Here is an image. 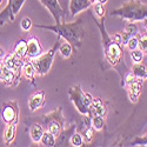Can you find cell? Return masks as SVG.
Instances as JSON below:
<instances>
[{
  "label": "cell",
  "instance_id": "cell-1",
  "mask_svg": "<svg viewBox=\"0 0 147 147\" xmlns=\"http://www.w3.org/2000/svg\"><path fill=\"white\" fill-rule=\"evenodd\" d=\"M36 28L48 30L53 33H55L59 38H63L66 41H68L73 47H80L85 36V30L82 26V19L79 18L76 21L66 22L63 21L55 25H40V24H35L34 25Z\"/></svg>",
  "mask_w": 147,
  "mask_h": 147
},
{
  "label": "cell",
  "instance_id": "cell-2",
  "mask_svg": "<svg viewBox=\"0 0 147 147\" xmlns=\"http://www.w3.org/2000/svg\"><path fill=\"white\" fill-rule=\"evenodd\" d=\"M94 21L101 34V41H102V47H104V53H105L106 60L112 66L118 67L121 64V61L124 60V46L114 41L112 39V36L106 31L105 17L94 19Z\"/></svg>",
  "mask_w": 147,
  "mask_h": 147
},
{
  "label": "cell",
  "instance_id": "cell-3",
  "mask_svg": "<svg viewBox=\"0 0 147 147\" xmlns=\"http://www.w3.org/2000/svg\"><path fill=\"white\" fill-rule=\"evenodd\" d=\"M111 16L122 18L131 22L144 21L147 19V4H144L139 0H129L120 7L113 9Z\"/></svg>",
  "mask_w": 147,
  "mask_h": 147
},
{
  "label": "cell",
  "instance_id": "cell-4",
  "mask_svg": "<svg viewBox=\"0 0 147 147\" xmlns=\"http://www.w3.org/2000/svg\"><path fill=\"white\" fill-rule=\"evenodd\" d=\"M68 96L72 104L74 105L76 109L81 115L90 114V108H91L92 100H93V96L90 93L84 92L79 85H74V86L69 87Z\"/></svg>",
  "mask_w": 147,
  "mask_h": 147
},
{
  "label": "cell",
  "instance_id": "cell-5",
  "mask_svg": "<svg viewBox=\"0 0 147 147\" xmlns=\"http://www.w3.org/2000/svg\"><path fill=\"white\" fill-rule=\"evenodd\" d=\"M60 39L58 36L57 39V42L53 45V47L51 50H48L47 52L42 53L41 55H39L38 58H34V59H31L32 64L35 68V72L36 74L40 76V77H44L46 76L48 72H50L52 65H53V60H54V57H55V53L59 48V45H60Z\"/></svg>",
  "mask_w": 147,
  "mask_h": 147
},
{
  "label": "cell",
  "instance_id": "cell-6",
  "mask_svg": "<svg viewBox=\"0 0 147 147\" xmlns=\"http://www.w3.org/2000/svg\"><path fill=\"white\" fill-rule=\"evenodd\" d=\"M42 124L44 126H46L47 128L46 131L51 132L55 137H58L65 126V118L63 115V108L58 107L53 109L52 112L45 114L42 117Z\"/></svg>",
  "mask_w": 147,
  "mask_h": 147
},
{
  "label": "cell",
  "instance_id": "cell-7",
  "mask_svg": "<svg viewBox=\"0 0 147 147\" xmlns=\"http://www.w3.org/2000/svg\"><path fill=\"white\" fill-rule=\"evenodd\" d=\"M124 84V86L127 90L128 93V98L132 102H137L139 96L142 92V85H144V80L136 78L132 72H128L127 74L124 77V82H121V85Z\"/></svg>",
  "mask_w": 147,
  "mask_h": 147
},
{
  "label": "cell",
  "instance_id": "cell-8",
  "mask_svg": "<svg viewBox=\"0 0 147 147\" xmlns=\"http://www.w3.org/2000/svg\"><path fill=\"white\" fill-rule=\"evenodd\" d=\"M25 1L26 0H8L7 5L0 12V25L3 26L7 22H13Z\"/></svg>",
  "mask_w": 147,
  "mask_h": 147
},
{
  "label": "cell",
  "instance_id": "cell-9",
  "mask_svg": "<svg viewBox=\"0 0 147 147\" xmlns=\"http://www.w3.org/2000/svg\"><path fill=\"white\" fill-rule=\"evenodd\" d=\"M19 106L16 100H11L3 104L1 109H0V115L6 125L13 121H19Z\"/></svg>",
  "mask_w": 147,
  "mask_h": 147
},
{
  "label": "cell",
  "instance_id": "cell-10",
  "mask_svg": "<svg viewBox=\"0 0 147 147\" xmlns=\"http://www.w3.org/2000/svg\"><path fill=\"white\" fill-rule=\"evenodd\" d=\"M39 1L44 5V7H46L48 9V12H50L51 16L53 17L55 24H60V22L65 21L66 12H65L64 7L61 6L59 0H39Z\"/></svg>",
  "mask_w": 147,
  "mask_h": 147
},
{
  "label": "cell",
  "instance_id": "cell-11",
  "mask_svg": "<svg viewBox=\"0 0 147 147\" xmlns=\"http://www.w3.org/2000/svg\"><path fill=\"white\" fill-rule=\"evenodd\" d=\"M20 78H21V73L12 71L1 64V68H0V80H1L6 86L16 88L20 82Z\"/></svg>",
  "mask_w": 147,
  "mask_h": 147
},
{
  "label": "cell",
  "instance_id": "cell-12",
  "mask_svg": "<svg viewBox=\"0 0 147 147\" xmlns=\"http://www.w3.org/2000/svg\"><path fill=\"white\" fill-rule=\"evenodd\" d=\"M24 60L25 59H21L19 58L14 52L13 53H9V54H6L5 58L3 59L1 64L4 66H6L7 68L14 71V72H18V73H21V67H22V64H24Z\"/></svg>",
  "mask_w": 147,
  "mask_h": 147
},
{
  "label": "cell",
  "instance_id": "cell-13",
  "mask_svg": "<svg viewBox=\"0 0 147 147\" xmlns=\"http://www.w3.org/2000/svg\"><path fill=\"white\" fill-rule=\"evenodd\" d=\"M46 101V93L42 90H38L34 92L30 98H28V108L31 112L38 111L39 108H41L45 105Z\"/></svg>",
  "mask_w": 147,
  "mask_h": 147
},
{
  "label": "cell",
  "instance_id": "cell-14",
  "mask_svg": "<svg viewBox=\"0 0 147 147\" xmlns=\"http://www.w3.org/2000/svg\"><path fill=\"white\" fill-rule=\"evenodd\" d=\"M92 3L90 0H69L68 1V11L71 17L78 16L80 12L90 8Z\"/></svg>",
  "mask_w": 147,
  "mask_h": 147
},
{
  "label": "cell",
  "instance_id": "cell-15",
  "mask_svg": "<svg viewBox=\"0 0 147 147\" xmlns=\"http://www.w3.org/2000/svg\"><path fill=\"white\" fill-rule=\"evenodd\" d=\"M42 46L39 41L38 38L35 36H32L27 40V58L30 59H34V58H38L39 55H41L42 52Z\"/></svg>",
  "mask_w": 147,
  "mask_h": 147
},
{
  "label": "cell",
  "instance_id": "cell-16",
  "mask_svg": "<svg viewBox=\"0 0 147 147\" xmlns=\"http://www.w3.org/2000/svg\"><path fill=\"white\" fill-rule=\"evenodd\" d=\"M21 76L25 78L30 84L34 85L35 86V76H36V72H35V68L32 64V61L30 60H24V64H22V67H21Z\"/></svg>",
  "mask_w": 147,
  "mask_h": 147
},
{
  "label": "cell",
  "instance_id": "cell-17",
  "mask_svg": "<svg viewBox=\"0 0 147 147\" xmlns=\"http://www.w3.org/2000/svg\"><path fill=\"white\" fill-rule=\"evenodd\" d=\"M120 34H121V38H122V46H125L132 36H136L139 34V30H138L137 24L128 21V24H126V26L120 32Z\"/></svg>",
  "mask_w": 147,
  "mask_h": 147
},
{
  "label": "cell",
  "instance_id": "cell-18",
  "mask_svg": "<svg viewBox=\"0 0 147 147\" xmlns=\"http://www.w3.org/2000/svg\"><path fill=\"white\" fill-rule=\"evenodd\" d=\"M106 114H107V107L104 104V101L100 99V98H93L88 115L90 117H93V115L106 117Z\"/></svg>",
  "mask_w": 147,
  "mask_h": 147
},
{
  "label": "cell",
  "instance_id": "cell-19",
  "mask_svg": "<svg viewBox=\"0 0 147 147\" xmlns=\"http://www.w3.org/2000/svg\"><path fill=\"white\" fill-rule=\"evenodd\" d=\"M76 132V125H71L69 128L67 129H63L60 132V134L57 137L55 140V146H69V139L71 136Z\"/></svg>",
  "mask_w": 147,
  "mask_h": 147
},
{
  "label": "cell",
  "instance_id": "cell-20",
  "mask_svg": "<svg viewBox=\"0 0 147 147\" xmlns=\"http://www.w3.org/2000/svg\"><path fill=\"white\" fill-rule=\"evenodd\" d=\"M18 122L19 121H13V122H11V124H7V126L4 131V142H5V145H11L14 141Z\"/></svg>",
  "mask_w": 147,
  "mask_h": 147
},
{
  "label": "cell",
  "instance_id": "cell-21",
  "mask_svg": "<svg viewBox=\"0 0 147 147\" xmlns=\"http://www.w3.org/2000/svg\"><path fill=\"white\" fill-rule=\"evenodd\" d=\"M44 128L40 124H33L30 127V137L32 139V141L34 144H39L41 138H42V134H44Z\"/></svg>",
  "mask_w": 147,
  "mask_h": 147
},
{
  "label": "cell",
  "instance_id": "cell-22",
  "mask_svg": "<svg viewBox=\"0 0 147 147\" xmlns=\"http://www.w3.org/2000/svg\"><path fill=\"white\" fill-rule=\"evenodd\" d=\"M14 53L21 59H26L27 58V40L19 39L14 46Z\"/></svg>",
  "mask_w": 147,
  "mask_h": 147
},
{
  "label": "cell",
  "instance_id": "cell-23",
  "mask_svg": "<svg viewBox=\"0 0 147 147\" xmlns=\"http://www.w3.org/2000/svg\"><path fill=\"white\" fill-rule=\"evenodd\" d=\"M131 72L136 78H139V79H142V80H145L147 78V68L141 63L134 64L132 66V71Z\"/></svg>",
  "mask_w": 147,
  "mask_h": 147
},
{
  "label": "cell",
  "instance_id": "cell-24",
  "mask_svg": "<svg viewBox=\"0 0 147 147\" xmlns=\"http://www.w3.org/2000/svg\"><path fill=\"white\" fill-rule=\"evenodd\" d=\"M73 48L74 47H73L68 41L65 40V42H60L58 51H59L60 55L63 57L64 59H68V58H71V55L73 53Z\"/></svg>",
  "mask_w": 147,
  "mask_h": 147
},
{
  "label": "cell",
  "instance_id": "cell-25",
  "mask_svg": "<svg viewBox=\"0 0 147 147\" xmlns=\"http://www.w3.org/2000/svg\"><path fill=\"white\" fill-rule=\"evenodd\" d=\"M55 140H57V137L54 136V134H52L48 131H45L40 142L46 147H53V146H55Z\"/></svg>",
  "mask_w": 147,
  "mask_h": 147
},
{
  "label": "cell",
  "instance_id": "cell-26",
  "mask_svg": "<svg viewBox=\"0 0 147 147\" xmlns=\"http://www.w3.org/2000/svg\"><path fill=\"white\" fill-rule=\"evenodd\" d=\"M105 117L101 115H93L91 117V125L94 131H102L105 127Z\"/></svg>",
  "mask_w": 147,
  "mask_h": 147
},
{
  "label": "cell",
  "instance_id": "cell-27",
  "mask_svg": "<svg viewBox=\"0 0 147 147\" xmlns=\"http://www.w3.org/2000/svg\"><path fill=\"white\" fill-rule=\"evenodd\" d=\"M81 134H82V138H84V141H85V142L90 144V142L92 141V139H93V137H94V128L92 127L91 122H88L87 126L82 129V133H81Z\"/></svg>",
  "mask_w": 147,
  "mask_h": 147
},
{
  "label": "cell",
  "instance_id": "cell-28",
  "mask_svg": "<svg viewBox=\"0 0 147 147\" xmlns=\"http://www.w3.org/2000/svg\"><path fill=\"white\" fill-rule=\"evenodd\" d=\"M69 144H71V146H74V147H81L85 144L84 138H82V134L79 133V132H74L71 136Z\"/></svg>",
  "mask_w": 147,
  "mask_h": 147
},
{
  "label": "cell",
  "instance_id": "cell-29",
  "mask_svg": "<svg viewBox=\"0 0 147 147\" xmlns=\"http://www.w3.org/2000/svg\"><path fill=\"white\" fill-rule=\"evenodd\" d=\"M33 26V22H32V19L28 18V17H24L20 21V27L24 32H28Z\"/></svg>",
  "mask_w": 147,
  "mask_h": 147
},
{
  "label": "cell",
  "instance_id": "cell-30",
  "mask_svg": "<svg viewBox=\"0 0 147 147\" xmlns=\"http://www.w3.org/2000/svg\"><path fill=\"white\" fill-rule=\"evenodd\" d=\"M131 58L134 64L141 63L144 59V52L141 50H139V48H137V50H134V51H131Z\"/></svg>",
  "mask_w": 147,
  "mask_h": 147
},
{
  "label": "cell",
  "instance_id": "cell-31",
  "mask_svg": "<svg viewBox=\"0 0 147 147\" xmlns=\"http://www.w3.org/2000/svg\"><path fill=\"white\" fill-rule=\"evenodd\" d=\"M94 12H95L98 19L105 17V16H106V5L95 3V5H94Z\"/></svg>",
  "mask_w": 147,
  "mask_h": 147
},
{
  "label": "cell",
  "instance_id": "cell-32",
  "mask_svg": "<svg viewBox=\"0 0 147 147\" xmlns=\"http://www.w3.org/2000/svg\"><path fill=\"white\" fill-rule=\"evenodd\" d=\"M129 51H134L137 50V48H139V39H138V35L136 36H132V38L127 41V44L125 45Z\"/></svg>",
  "mask_w": 147,
  "mask_h": 147
},
{
  "label": "cell",
  "instance_id": "cell-33",
  "mask_svg": "<svg viewBox=\"0 0 147 147\" xmlns=\"http://www.w3.org/2000/svg\"><path fill=\"white\" fill-rule=\"evenodd\" d=\"M138 39H139V50H141L144 53H147V33L142 35L138 34Z\"/></svg>",
  "mask_w": 147,
  "mask_h": 147
},
{
  "label": "cell",
  "instance_id": "cell-34",
  "mask_svg": "<svg viewBox=\"0 0 147 147\" xmlns=\"http://www.w3.org/2000/svg\"><path fill=\"white\" fill-rule=\"evenodd\" d=\"M132 146H147V133L141 137L134 138V140L132 141Z\"/></svg>",
  "mask_w": 147,
  "mask_h": 147
},
{
  "label": "cell",
  "instance_id": "cell-35",
  "mask_svg": "<svg viewBox=\"0 0 147 147\" xmlns=\"http://www.w3.org/2000/svg\"><path fill=\"white\" fill-rule=\"evenodd\" d=\"M111 36H112V39H113L114 41H117L118 44L122 45V38H121L120 32H118V33H115V34H113V35H111Z\"/></svg>",
  "mask_w": 147,
  "mask_h": 147
},
{
  "label": "cell",
  "instance_id": "cell-36",
  "mask_svg": "<svg viewBox=\"0 0 147 147\" xmlns=\"http://www.w3.org/2000/svg\"><path fill=\"white\" fill-rule=\"evenodd\" d=\"M5 55H6V53H5V51H4V48L0 47V63L3 61V59L5 58Z\"/></svg>",
  "mask_w": 147,
  "mask_h": 147
},
{
  "label": "cell",
  "instance_id": "cell-37",
  "mask_svg": "<svg viewBox=\"0 0 147 147\" xmlns=\"http://www.w3.org/2000/svg\"><path fill=\"white\" fill-rule=\"evenodd\" d=\"M59 1H60L61 6H63V7H64V6L66 5V4H68V1H69V0H59ZM64 9H65V8H64Z\"/></svg>",
  "mask_w": 147,
  "mask_h": 147
},
{
  "label": "cell",
  "instance_id": "cell-38",
  "mask_svg": "<svg viewBox=\"0 0 147 147\" xmlns=\"http://www.w3.org/2000/svg\"><path fill=\"white\" fill-rule=\"evenodd\" d=\"M107 1H108V0H96V3H99V4H104V5H106V4H107Z\"/></svg>",
  "mask_w": 147,
  "mask_h": 147
},
{
  "label": "cell",
  "instance_id": "cell-39",
  "mask_svg": "<svg viewBox=\"0 0 147 147\" xmlns=\"http://www.w3.org/2000/svg\"><path fill=\"white\" fill-rule=\"evenodd\" d=\"M90 1H91L92 4H95V3H96V0H90Z\"/></svg>",
  "mask_w": 147,
  "mask_h": 147
},
{
  "label": "cell",
  "instance_id": "cell-40",
  "mask_svg": "<svg viewBox=\"0 0 147 147\" xmlns=\"http://www.w3.org/2000/svg\"><path fill=\"white\" fill-rule=\"evenodd\" d=\"M146 79H147V78H146Z\"/></svg>",
  "mask_w": 147,
  "mask_h": 147
}]
</instances>
